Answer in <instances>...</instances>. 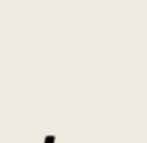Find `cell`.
Returning a JSON list of instances; mask_svg holds the SVG:
<instances>
[{"mask_svg": "<svg viewBox=\"0 0 147 143\" xmlns=\"http://www.w3.org/2000/svg\"><path fill=\"white\" fill-rule=\"evenodd\" d=\"M47 143H54V138H47Z\"/></svg>", "mask_w": 147, "mask_h": 143, "instance_id": "obj_1", "label": "cell"}]
</instances>
